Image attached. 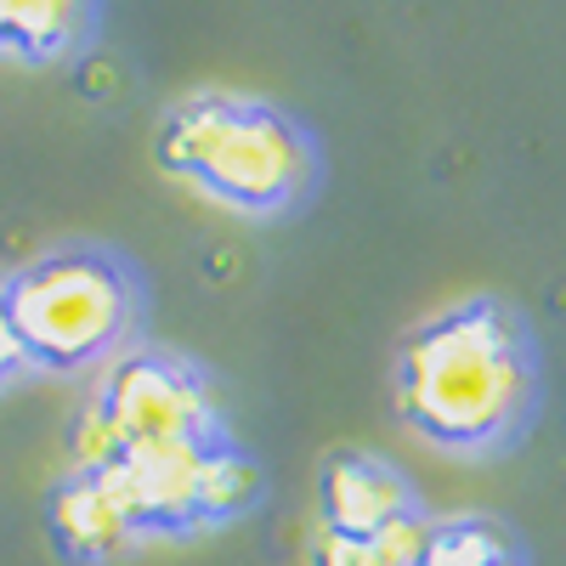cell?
<instances>
[{"label": "cell", "mask_w": 566, "mask_h": 566, "mask_svg": "<svg viewBox=\"0 0 566 566\" xmlns=\"http://www.w3.org/2000/svg\"><path fill=\"white\" fill-rule=\"evenodd\" d=\"M391 391L413 437L448 453L504 448L538 397L533 340L504 301H459L402 335Z\"/></svg>", "instance_id": "6da1fadb"}, {"label": "cell", "mask_w": 566, "mask_h": 566, "mask_svg": "<svg viewBox=\"0 0 566 566\" xmlns=\"http://www.w3.org/2000/svg\"><path fill=\"white\" fill-rule=\"evenodd\" d=\"M154 154L170 176L193 181L199 193L244 210V216H272L290 210L312 187V142L306 130L239 91H199L181 97L159 119Z\"/></svg>", "instance_id": "7a4b0ae2"}, {"label": "cell", "mask_w": 566, "mask_h": 566, "mask_svg": "<svg viewBox=\"0 0 566 566\" xmlns=\"http://www.w3.org/2000/svg\"><path fill=\"white\" fill-rule=\"evenodd\" d=\"M7 312L29 368L74 374L125 346L136 323V283L108 250L69 244L7 277Z\"/></svg>", "instance_id": "3957f363"}, {"label": "cell", "mask_w": 566, "mask_h": 566, "mask_svg": "<svg viewBox=\"0 0 566 566\" xmlns=\"http://www.w3.org/2000/svg\"><path fill=\"white\" fill-rule=\"evenodd\" d=\"M210 437L221 431L205 374L165 352H130L108 363L103 386L91 391L85 413L74 419V470H103L119 453L210 442Z\"/></svg>", "instance_id": "277c9868"}, {"label": "cell", "mask_w": 566, "mask_h": 566, "mask_svg": "<svg viewBox=\"0 0 566 566\" xmlns=\"http://www.w3.org/2000/svg\"><path fill=\"white\" fill-rule=\"evenodd\" d=\"M216 442L221 437L176 442V448H142V453H119L114 464H103V482L114 488V499L125 504L130 527L142 538L210 527L205 522V476H210Z\"/></svg>", "instance_id": "5b68a950"}, {"label": "cell", "mask_w": 566, "mask_h": 566, "mask_svg": "<svg viewBox=\"0 0 566 566\" xmlns=\"http://www.w3.org/2000/svg\"><path fill=\"white\" fill-rule=\"evenodd\" d=\"M317 510H323V533L340 538H374L391 533L402 522H419L413 515V488L397 464L340 448L328 453L317 470Z\"/></svg>", "instance_id": "8992f818"}, {"label": "cell", "mask_w": 566, "mask_h": 566, "mask_svg": "<svg viewBox=\"0 0 566 566\" xmlns=\"http://www.w3.org/2000/svg\"><path fill=\"white\" fill-rule=\"evenodd\" d=\"M45 533H52L57 555L74 566H108L119 560L142 533L130 527L125 504L103 482V470H69L45 499Z\"/></svg>", "instance_id": "52a82bcc"}, {"label": "cell", "mask_w": 566, "mask_h": 566, "mask_svg": "<svg viewBox=\"0 0 566 566\" xmlns=\"http://www.w3.org/2000/svg\"><path fill=\"white\" fill-rule=\"evenodd\" d=\"M85 7H69V0H0V57L18 63H52L69 57L74 45L91 34Z\"/></svg>", "instance_id": "ba28073f"}, {"label": "cell", "mask_w": 566, "mask_h": 566, "mask_svg": "<svg viewBox=\"0 0 566 566\" xmlns=\"http://www.w3.org/2000/svg\"><path fill=\"white\" fill-rule=\"evenodd\" d=\"M413 566H522V555L488 515H448V522H424Z\"/></svg>", "instance_id": "9c48e42d"}, {"label": "cell", "mask_w": 566, "mask_h": 566, "mask_svg": "<svg viewBox=\"0 0 566 566\" xmlns=\"http://www.w3.org/2000/svg\"><path fill=\"white\" fill-rule=\"evenodd\" d=\"M419 538H424V522H402V527L374 533V538L317 533V544H312V566H413Z\"/></svg>", "instance_id": "30bf717a"}, {"label": "cell", "mask_w": 566, "mask_h": 566, "mask_svg": "<svg viewBox=\"0 0 566 566\" xmlns=\"http://www.w3.org/2000/svg\"><path fill=\"white\" fill-rule=\"evenodd\" d=\"M29 374V357L18 346V328H12V312H7V277H0V386H12Z\"/></svg>", "instance_id": "8fae6325"}]
</instances>
